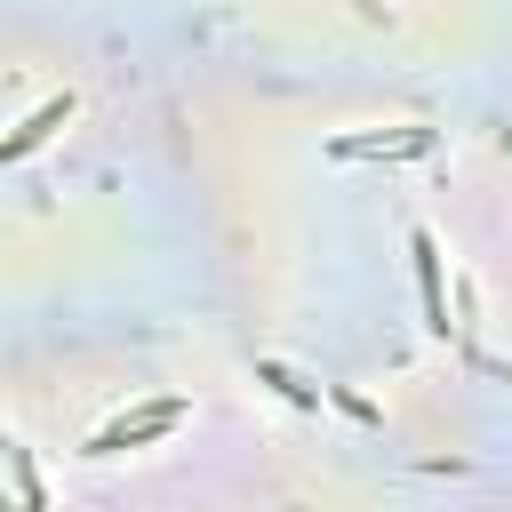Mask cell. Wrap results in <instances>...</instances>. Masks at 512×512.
Returning <instances> with one entry per match:
<instances>
[{
  "instance_id": "6da1fadb",
  "label": "cell",
  "mask_w": 512,
  "mask_h": 512,
  "mask_svg": "<svg viewBox=\"0 0 512 512\" xmlns=\"http://www.w3.org/2000/svg\"><path fill=\"white\" fill-rule=\"evenodd\" d=\"M176 424H184V400H152L144 416L104 424V432H96V456H120V448H136V440H152V432H176Z\"/></svg>"
},
{
  "instance_id": "7a4b0ae2",
  "label": "cell",
  "mask_w": 512,
  "mask_h": 512,
  "mask_svg": "<svg viewBox=\"0 0 512 512\" xmlns=\"http://www.w3.org/2000/svg\"><path fill=\"white\" fill-rule=\"evenodd\" d=\"M408 248H416V288H424V328H432V336H448L456 320H448V304H440V248H432V232H416Z\"/></svg>"
},
{
  "instance_id": "3957f363",
  "label": "cell",
  "mask_w": 512,
  "mask_h": 512,
  "mask_svg": "<svg viewBox=\"0 0 512 512\" xmlns=\"http://www.w3.org/2000/svg\"><path fill=\"white\" fill-rule=\"evenodd\" d=\"M64 120H72V96H48V104H40V112H32V120H24V128H16V136H8L0 152H8V160H24V152H32L40 136H56Z\"/></svg>"
},
{
  "instance_id": "277c9868",
  "label": "cell",
  "mask_w": 512,
  "mask_h": 512,
  "mask_svg": "<svg viewBox=\"0 0 512 512\" xmlns=\"http://www.w3.org/2000/svg\"><path fill=\"white\" fill-rule=\"evenodd\" d=\"M424 144H432L424 128H400V136H344L336 152H344V160H360V152H424Z\"/></svg>"
},
{
  "instance_id": "5b68a950",
  "label": "cell",
  "mask_w": 512,
  "mask_h": 512,
  "mask_svg": "<svg viewBox=\"0 0 512 512\" xmlns=\"http://www.w3.org/2000/svg\"><path fill=\"white\" fill-rule=\"evenodd\" d=\"M256 384H272V392H280V400H288V408H320V392H312V384H304V376H288V368H280V360H256Z\"/></svg>"
},
{
  "instance_id": "8992f818",
  "label": "cell",
  "mask_w": 512,
  "mask_h": 512,
  "mask_svg": "<svg viewBox=\"0 0 512 512\" xmlns=\"http://www.w3.org/2000/svg\"><path fill=\"white\" fill-rule=\"evenodd\" d=\"M8 472H16V512H40V480H32V456L8 440Z\"/></svg>"
}]
</instances>
